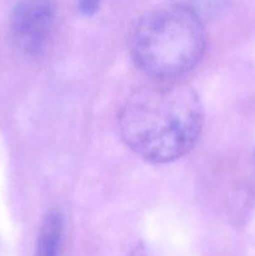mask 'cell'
Here are the masks:
<instances>
[{
	"label": "cell",
	"mask_w": 255,
	"mask_h": 256,
	"mask_svg": "<svg viewBox=\"0 0 255 256\" xmlns=\"http://www.w3.org/2000/svg\"><path fill=\"white\" fill-rule=\"evenodd\" d=\"M172 5L192 12L200 20L218 16L229 5L230 0H170Z\"/></svg>",
	"instance_id": "5"
},
{
	"label": "cell",
	"mask_w": 255,
	"mask_h": 256,
	"mask_svg": "<svg viewBox=\"0 0 255 256\" xmlns=\"http://www.w3.org/2000/svg\"><path fill=\"white\" fill-rule=\"evenodd\" d=\"M55 22L52 0H20L12 9L10 28L18 49L30 58L39 56Z\"/></svg>",
	"instance_id": "3"
},
{
	"label": "cell",
	"mask_w": 255,
	"mask_h": 256,
	"mask_svg": "<svg viewBox=\"0 0 255 256\" xmlns=\"http://www.w3.org/2000/svg\"><path fill=\"white\" fill-rule=\"evenodd\" d=\"M202 122V105L189 88L146 86L132 92L122 105L119 132L135 154L164 164L192 149Z\"/></svg>",
	"instance_id": "1"
},
{
	"label": "cell",
	"mask_w": 255,
	"mask_h": 256,
	"mask_svg": "<svg viewBox=\"0 0 255 256\" xmlns=\"http://www.w3.org/2000/svg\"><path fill=\"white\" fill-rule=\"evenodd\" d=\"M64 220L59 212H50L42 220L36 240L35 256H58L62 238Z\"/></svg>",
	"instance_id": "4"
},
{
	"label": "cell",
	"mask_w": 255,
	"mask_h": 256,
	"mask_svg": "<svg viewBox=\"0 0 255 256\" xmlns=\"http://www.w3.org/2000/svg\"><path fill=\"white\" fill-rule=\"evenodd\" d=\"M129 256H149V254H148L146 250H145L144 248L139 246V248H136L135 250H132V252H130Z\"/></svg>",
	"instance_id": "7"
},
{
	"label": "cell",
	"mask_w": 255,
	"mask_h": 256,
	"mask_svg": "<svg viewBox=\"0 0 255 256\" xmlns=\"http://www.w3.org/2000/svg\"><path fill=\"white\" fill-rule=\"evenodd\" d=\"M254 162H255V155H254Z\"/></svg>",
	"instance_id": "8"
},
{
	"label": "cell",
	"mask_w": 255,
	"mask_h": 256,
	"mask_svg": "<svg viewBox=\"0 0 255 256\" xmlns=\"http://www.w3.org/2000/svg\"><path fill=\"white\" fill-rule=\"evenodd\" d=\"M102 2V0H78V5L82 14L90 16L99 10Z\"/></svg>",
	"instance_id": "6"
},
{
	"label": "cell",
	"mask_w": 255,
	"mask_h": 256,
	"mask_svg": "<svg viewBox=\"0 0 255 256\" xmlns=\"http://www.w3.org/2000/svg\"><path fill=\"white\" fill-rule=\"evenodd\" d=\"M205 42L202 20L172 4L140 18L130 35V52L146 74L172 78L185 74L199 62Z\"/></svg>",
	"instance_id": "2"
}]
</instances>
